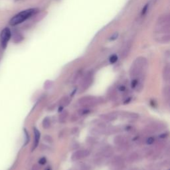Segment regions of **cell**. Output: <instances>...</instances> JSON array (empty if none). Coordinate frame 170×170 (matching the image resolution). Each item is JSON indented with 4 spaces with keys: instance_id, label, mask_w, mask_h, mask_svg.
I'll return each mask as SVG.
<instances>
[{
    "instance_id": "cell-6",
    "label": "cell",
    "mask_w": 170,
    "mask_h": 170,
    "mask_svg": "<svg viewBox=\"0 0 170 170\" xmlns=\"http://www.w3.org/2000/svg\"><path fill=\"white\" fill-rule=\"evenodd\" d=\"M90 151L87 149H82L75 151L73 153L71 156V159L73 161H77L79 159H83L85 157H87L89 155Z\"/></svg>"
},
{
    "instance_id": "cell-5",
    "label": "cell",
    "mask_w": 170,
    "mask_h": 170,
    "mask_svg": "<svg viewBox=\"0 0 170 170\" xmlns=\"http://www.w3.org/2000/svg\"><path fill=\"white\" fill-rule=\"evenodd\" d=\"M11 36V33L9 28H5L1 31L0 34V40H1V46L3 49L7 47L8 41H9Z\"/></svg>"
},
{
    "instance_id": "cell-29",
    "label": "cell",
    "mask_w": 170,
    "mask_h": 170,
    "mask_svg": "<svg viewBox=\"0 0 170 170\" xmlns=\"http://www.w3.org/2000/svg\"><path fill=\"white\" fill-rule=\"evenodd\" d=\"M118 90H119L120 91H121V92L124 91L125 90H126V87H124V86L121 85V86H120V87H119V88H118Z\"/></svg>"
},
{
    "instance_id": "cell-18",
    "label": "cell",
    "mask_w": 170,
    "mask_h": 170,
    "mask_svg": "<svg viewBox=\"0 0 170 170\" xmlns=\"http://www.w3.org/2000/svg\"><path fill=\"white\" fill-rule=\"evenodd\" d=\"M125 114H124L126 117L132 119H136L139 117V116L138 114L133 113V112H124Z\"/></svg>"
},
{
    "instance_id": "cell-19",
    "label": "cell",
    "mask_w": 170,
    "mask_h": 170,
    "mask_svg": "<svg viewBox=\"0 0 170 170\" xmlns=\"http://www.w3.org/2000/svg\"><path fill=\"white\" fill-rule=\"evenodd\" d=\"M169 89L168 87H165L164 89H163V95H164V97L166 99H168L169 97Z\"/></svg>"
},
{
    "instance_id": "cell-20",
    "label": "cell",
    "mask_w": 170,
    "mask_h": 170,
    "mask_svg": "<svg viewBox=\"0 0 170 170\" xmlns=\"http://www.w3.org/2000/svg\"><path fill=\"white\" fill-rule=\"evenodd\" d=\"M44 140H45L46 142L49 143V144H52L53 142V139L51 136L49 135H45V137H44Z\"/></svg>"
},
{
    "instance_id": "cell-4",
    "label": "cell",
    "mask_w": 170,
    "mask_h": 170,
    "mask_svg": "<svg viewBox=\"0 0 170 170\" xmlns=\"http://www.w3.org/2000/svg\"><path fill=\"white\" fill-rule=\"evenodd\" d=\"M103 99L101 97H96L93 96H87L82 97L78 101L79 105L85 107L94 106L100 105L103 103Z\"/></svg>"
},
{
    "instance_id": "cell-13",
    "label": "cell",
    "mask_w": 170,
    "mask_h": 170,
    "mask_svg": "<svg viewBox=\"0 0 170 170\" xmlns=\"http://www.w3.org/2000/svg\"><path fill=\"white\" fill-rule=\"evenodd\" d=\"M138 158H139L138 153L136 152H134V153H132L131 154L129 155L128 157V161L130 163L134 162V161H137L138 159Z\"/></svg>"
},
{
    "instance_id": "cell-21",
    "label": "cell",
    "mask_w": 170,
    "mask_h": 170,
    "mask_svg": "<svg viewBox=\"0 0 170 170\" xmlns=\"http://www.w3.org/2000/svg\"><path fill=\"white\" fill-rule=\"evenodd\" d=\"M109 61H110V63H112V64L115 63L116 62L118 61V56L116 55H112L111 57H110Z\"/></svg>"
},
{
    "instance_id": "cell-32",
    "label": "cell",
    "mask_w": 170,
    "mask_h": 170,
    "mask_svg": "<svg viewBox=\"0 0 170 170\" xmlns=\"http://www.w3.org/2000/svg\"><path fill=\"white\" fill-rule=\"evenodd\" d=\"M130 170H139V169H138V168H133V169H132Z\"/></svg>"
},
{
    "instance_id": "cell-15",
    "label": "cell",
    "mask_w": 170,
    "mask_h": 170,
    "mask_svg": "<svg viewBox=\"0 0 170 170\" xmlns=\"http://www.w3.org/2000/svg\"><path fill=\"white\" fill-rule=\"evenodd\" d=\"M68 114H69V112H68L67 110H63V112H62L61 114L59 116V120L60 122L63 123L64 122H65L68 117Z\"/></svg>"
},
{
    "instance_id": "cell-2",
    "label": "cell",
    "mask_w": 170,
    "mask_h": 170,
    "mask_svg": "<svg viewBox=\"0 0 170 170\" xmlns=\"http://www.w3.org/2000/svg\"><path fill=\"white\" fill-rule=\"evenodd\" d=\"M147 65L148 62L146 58L142 57H138L134 61L130 70V75L132 79H141L145 74Z\"/></svg>"
},
{
    "instance_id": "cell-30",
    "label": "cell",
    "mask_w": 170,
    "mask_h": 170,
    "mask_svg": "<svg viewBox=\"0 0 170 170\" xmlns=\"http://www.w3.org/2000/svg\"><path fill=\"white\" fill-rule=\"evenodd\" d=\"M39 166L37 164L34 165L33 167H32L31 170H39Z\"/></svg>"
},
{
    "instance_id": "cell-3",
    "label": "cell",
    "mask_w": 170,
    "mask_h": 170,
    "mask_svg": "<svg viewBox=\"0 0 170 170\" xmlns=\"http://www.w3.org/2000/svg\"><path fill=\"white\" fill-rule=\"evenodd\" d=\"M38 11L37 9H35V8H32V9H28L24 11H22L20 13H17V15H15L13 17H12V19L10 20L9 24L12 26H15L19 24L23 23V21H25V20L29 19V17H31V16L37 13Z\"/></svg>"
},
{
    "instance_id": "cell-28",
    "label": "cell",
    "mask_w": 170,
    "mask_h": 170,
    "mask_svg": "<svg viewBox=\"0 0 170 170\" xmlns=\"http://www.w3.org/2000/svg\"><path fill=\"white\" fill-rule=\"evenodd\" d=\"M118 33H116L111 36L110 38V41H114V40H116L118 38Z\"/></svg>"
},
{
    "instance_id": "cell-33",
    "label": "cell",
    "mask_w": 170,
    "mask_h": 170,
    "mask_svg": "<svg viewBox=\"0 0 170 170\" xmlns=\"http://www.w3.org/2000/svg\"><path fill=\"white\" fill-rule=\"evenodd\" d=\"M46 170H51V169H50V167H48V168Z\"/></svg>"
},
{
    "instance_id": "cell-7",
    "label": "cell",
    "mask_w": 170,
    "mask_h": 170,
    "mask_svg": "<svg viewBox=\"0 0 170 170\" xmlns=\"http://www.w3.org/2000/svg\"><path fill=\"white\" fill-rule=\"evenodd\" d=\"M93 81V73L92 72L88 73L84 78L83 82H82V89L83 91L89 89L90 86L92 85Z\"/></svg>"
},
{
    "instance_id": "cell-23",
    "label": "cell",
    "mask_w": 170,
    "mask_h": 170,
    "mask_svg": "<svg viewBox=\"0 0 170 170\" xmlns=\"http://www.w3.org/2000/svg\"><path fill=\"white\" fill-rule=\"evenodd\" d=\"M52 85H53V83H52V82L47 81L45 83V89H50V88H51Z\"/></svg>"
},
{
    "instance_id": "cell-14",
    "label": "cell",
    "mask_w": 170,
    "mask_h": 170,
    "mask_svg": "<svg viewBox=\"0 0 170 170\" xmlns=\"http://www.w3.org/2000/svg\"><path fill=\"white\" fill-rule=\"evenodd\" d=\"M113 163L117 167H122V165L124 164V161L123 159L121 158L120 156H116L114 157L113 160Z\"/></svg>"
},
{
    "instance_id": "cell-12",
    "label": "cell",
    "mask_w": 170,
    "mask_h": 170,
    "mask_svg": "<svg viewBox=\"0 0 170 170\" xmlns=\"http://www.w3.org/2000/svg\"><path fill=\"white\" fill-rule=\"evenodd\" d=\"M114 143L116 145L122 146L124 145L126 143V140L122 136H117L114 138Z\"/></svg>"
},
{
    "instance_id": "cell-27",
    "label": "cell",
    "mask_w": 170,
    "mask_h": 170,
    "mask_svg": "<svg viewBox=\"0 0 170 170\" xmlns=\"http://www.w3.org/2000/svg\"><path fill=\"white\" fill-rule=\"evenodd\" d=\"M89 112V110L88 109H83V110H81L79 111V114L81 115L87 114Z\"/></svg>"
},
{
    "instance_id": "cell-17",
    "label": "cell",
    "mask_w": 170,
    "mask_h": 170,
    "mask_svg": "<svg viewBox=\"0 0 170 170\" xmlns=\"http://www.w3.org/2000/svg\"><path fill=\"white\" fill-rule=\"evenodd\" d=\"M51 126V120H50L49 118H45L43 121V127L45 129L49 128V127Z\"/></svg>"
},
{
    "instance_id": "cell-24",
    "label": "cell",
    "mask_w": 170,
    "mask_h": 170,
    "mask_svg": "<svg viewBox=\"0 0 170 170\" xmlns=\"http://www.w3.org/2000/svg\"><path fill=\"white\" fill-rule=\"evenodd\" d=\"M24 132H25V138H26V140H25V143L24 146H25L26 144H27V143L29 142V135H28V133L26 131L25 129H24Z\"/></svg>"
},
{
    "instance_id": "cell-22",
    "label": "cell",
    "mask_w": 170,
    "mask_h": 170,
    "mask_svg": "<svg viewBox=\"0 0 170 170\" xmlns=\"http://www.w3.org/2000/svg\"><path fill=\"white\" fill-rule=\"evenodd\" d=\"M154 141H155V140L153 137H149L147 139L146 143H147V144L151 145V144H153L154 143Z\"/></svg>"
},
{
    "instance_id": "cell-26",
    "label": "cell",
    "mask_w": 170,
    "mask_h": 170,
    "mask_svg": "<svg viewBox=\"0 0 170 170\" xmlns=\"http://www.w3.org/2000/svg\"><path fill=\"white\" fill-rule=\"evenodd\" d=\"M148 4H146V5L144 7L142 11V13H141L142 15H144V14L146 13L147 11H148Z\"/></svg>"
},
{
    "instance_id": "cell-25",
    "label": "cell",
    "mask_w": 170,
    "mask_h": 170,
    "mask_svg": "<svg viewBox=\"0 0 170 170\" xmlns=\"http://www.w3.org/2000/svg\"><path fill=\"white\" fill-rule=\"evenodd\" d=\"M46 162H47V159L45 158V157H41V159L39 160V163L41 165H44L45 164Z\"/></svg>"
},
{
    "instance_id": "cell-10",
    "label": "cell",
    "mask_w": 170,
    "mask_h": 170,
    "mask_svg": "<svg viewBox=\"0 0 170 170\" xmlns=\"http://www.w3.org/2000/svg\"><path fill=\"white\" fill-rule=\"evenodd\" d=\"M70 101H71V99H70V98L69 97H63V99H62L61 101L59 102V105H60V110H61V109L63 108V107L66 106H67L69 105Z\"/></svg>"
},
{
    "instance_id": "cell-1",
    "label": "cell",
    "mask_w": 170,
    "mask_h": 170,
    "mask_svg": "<svg viewBox=\"0 0 170 170\" xmlns=\"http://www.w3.org/2000/svg\"><path fill=\"white\" fill-rule=\"evenodd\" d=\"M153 38L159 43H169L170 41V17L165 13L158 17L155 23Z\"/></svg>"
},
{
    "instance_id": "cell-31",
    "label": "cell",
    "mask_w": 170,
    "mask_h": 170,
    "mask_svg": "<svg viewBox=\"0 0 170 170\" xmlns=\"http://www.w3.org/2000/svg\"><path fill=\"white\" fill-rule=\"evenodd\" d=\"M78 132V128H73V131H72V133L73 134H76V132Z\"/></svg>"
},
{
    "instance_id": "cell-16",
    "label": "cell",
    "mask_w": 170,
    "mask_h": 170,
    "mask_svg": "<svg viewBox=\"0 0 170 170\" xmlns=\"http://www.w3.org/2000/svg\"><path fill=\"white\" fill-rule=\"evenodd\" d=\"M103 154L105 157H109L113 154V150L110 148H106L105 150L103 151Z\"/></svg>"
},
{
    "instance_id": "cell-9",
    "label": "cell",
    "mask_w": 170,
    "mask_h": 170,
    "mask_svg": "<svg viewBox=\"0 0 170 170\" xmlns=\"http://www.w3.org/2000/svg\"><path fill=\"white\" fill-rule=\"evenodd\" d=\"M34 135H35V140H34V145H33V148L32 150H34L37 146H38V144H39L40 137H41V134H40L39 131L38 130V129L36 128H34Z\"/></svg>"
},
{
    "instance_id": "cell-11",
    "label": "cell",
    "mask_w": 170,
    "mask_h": 170,
    "mask_svg": "<svg viewBox=\"0 0 170 170\" xmlns=\"http://www.w3.org/2000/svg\"><path fill=\"white\" fill-rule=\"evenodd\" d=\"M170 77V69L169 65L165 66L163 71V78L165 81H168Z\"/></svg>"
},
{
    "instance_id": "cell-8",
    "label": "cell",
    "mask_w": 170,
    "mask_h": 170,
    "mask_svg": "<svg viewBox=\"0 0 170 170\" xmlns=\"http://www.w3.org/2000/svg\"><path fill=\"white\" fill-rule=\"evenodd\" d=\"M101 118L102 119L105 120L106 121H114L117 119L118 115L116 113L112 112V113H108V114H105L101 115Z\"/></svg>"
}]
</instances>
